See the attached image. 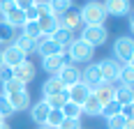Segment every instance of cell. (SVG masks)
<instances>
[{"instance_id":"28","label":"cell","mask_w":134,"mask_h":129,"mask_svg":"<svg viewBox=\"0 0 134 129\" xmlns=\"http://www.w3.org/2000/svg\"><path fill=\"white\" fill-rule=\"evenodd\" d=\"M49 7H51V14L58 19V16H63V14L72 7V0H51V2H49Z\"/></svg>"},{"instance_id":"44","label":"cell","mask_w":134,"mask_h":129,"mask_svg":"<svg viewBox=\"0 0 134 129\" xmlns=\"http://www.w3.org/2000/svg\"><path fill=\"white\" fill-rule=\"evenodd\" d=\"M37 129H51V127H46V125H42V127H37Z\"/></svg>"},{"instance_id":"9","label":"cell","mask_w":134,"mask_h":129,"mask_svg":"<svg viewBox=\"0 0 134 129\" xmlns=\"http://www.w3.org/2000/svg\"><path fill=\"white\" fill-rule=\"evenodd\" d=\"M0 55H2V64H5V67H9V69H12V67H16L19 62H23V60L28 58L26 53L19 51L14 44H7L5 49H0Z\"/></svg>"},{"instance_id":"37","label":"cell","mask_w":134,"mask_h":129,"mask_svg":"<svg viewBox=\"0 0 134 129\" xmlns=\"http://www.w3.org/2000/svg\"><path fill=\"white\" fill-rule=\"evenodd\" d=\"M120 115L127 120H134V104H122L120 106Z\"/></svg>"},{"instance_id":"24","label":"cell","mask_w":134,"mask_h":129,"mask_svg":"<svg viewBox=\"0 0 134 129\" xmlns=\"http://www.w3.org/2000/svg\"><path fill=\"white\" fill-rule=\"evenodd\" d=\"M37 26H40V30H42V35H44V37H51V32L58 28V21H55L53 14H44V16L37 19Z\"/></svg>"},{"instance_id":"34","label":"cell","mask_w":134,"mask_h":129,"mask_svg":"<svg viewBox=\"0 0 134 129\" xmlns=\"http://www.w3.org/2000/svg\"><path fill=\"white\" fill-rule=\"evenodd\" d=\"M12 39H14V30L0 21V44H12Z\"/></svg>"},{"instance_id":"33","label":"cell","mask_w":134,"mask_h":129,"mask_svg":"<svg viewBox=\"0 0 134 129\" xmlns=\"http://www.w3.org/2000/svg\"><path fill=\"white\" fill-rule=\"evenodd\" d=\"M127 122H130V120L118 113V115H113V118H107V129H125Z\"/></svg>"},{"instance_id":"29","label":"cell","mask_w":134,"mask_h":129,"mask_svg":"<svg viewBox=\"0 0 134 129\" xmlns=\"http://www.w3.org/2000/svg\"><path fill=\"white\" fill-rule=\"evenodd\" d=\"M65 120V115H63V111H58V108H51L49 111V115H46V127H51V129H58V125Z\"/></svg>"},{"instance_id":"43","label":"cell","mask_w":134,"mask_h":129,"mask_svg":"<svg viewBox=\"0 0 134 129\" xmlns=\"http://www.w3.org/2000/svg\"><path fill=\"white\" fill-rule=\"evenodd\" d=\"M0 129H12V127H9L7 122H2V125H0Z\"/></svg>"},{"instance_id":"7","label":"cell","mask_w":134,"mask_h":129,"mask_svg":"<svg viewBox=\"0 0 134 129\" xmlns=\"http://www.w3.org/2000/svg\"><path fill=\"white\" fill-rule=\"evenodd\" d=\"M81 83H83V85H88L90 90H95V88L102 83V74H99L97 62H88L83 69H81Z\"/></svg>"},{"instance_id":"25","label":"cell","mask_w":134,"mask_h":129,"mask_svg":"<svg viewBox=\"0 0 134 129\" xmlns=\"http://www.w3.org/2000/svg\"><path fill=\"white\" fill-rule=\"evenodd\" d=\"M28 85L26 83H21L19 78H14V76H9L7 81H2V97H7V95H12V92H19V90H26Z\"/></svg>"},{"instance_id":"32","label":"cell","mask_w":134,"mask_h":129,"mask_svg":"<svg viewBox=\"0 0 134 129\" xmlns=\"http://www.w3.org/2000/svg\"><path fill=\"white\" fill-rule=\"evenodd\" d=\"M120 113V104H116V102H109V104H104L102 106V111H99V115L97 118H113V115H118Z\"/></svg>"},{"instance_id":"3","label":"cell","mask_w":134,"mask_h":129,"mask_svg":"<svg viewBox=\"0 0 134 129\" xmlns=\"http://www.w3.org/2000/svg\"><path fill=\"white\" fill-rule=\"evenodd\" d=\"M81 39L88 42L93 49H97V46H104V44H107L109 30L104 26H83L81 28Z\"/></svg>"},{"instance_id":"14","label":"cell","mask_w":134,"mask_h":129,"mask_svg":"<svg viewBox=\"0 0 134 129\" xmlns=\"http://www.w3.org/2000/svg\"><path fill=\"white\" fill-rule=\"evenodd\" d=\"M65 53H58V55H49V58H42V69L49 74V76H55L63 67H65Z\"/></svg>"},{"instance_id":"11","label":"cell","mask_w":134,"mask_h":129,"mask_svg":"<svg viewBox=\"0 0 134 129\" xmlns=\"http://www.w3.org/2000/svg\"><path fill=\"white\" fill-rule=\"evenodd\" d=\"M35 53H40V58H49V55L65 53V49H63V46H58L51 37H44V35H42V37L37 39V49H35Z\"/></svg>"},{"instance_id":"4","label":"cell","mask_w":134,"mask_h":129,"mask_svg":"<svg viewBox=\"0 0 134 129\" xmlns=\"http://www.w3.org/2000/svg\"><path fill=\"white\" fill-rule=\"evenodd\" d=\"M113 58L118 62H132L134 58V42L130 35H122V37H116L113 42Z\"/></svg>"},{"instance_id":"40","label":"cell","mask_w":134,"mask_h":129,"mask_svg":"<svg viewBox=\"0 0 134 129\" xmlns=\"http://www.w3.org/2000/svg\"><path fill=\"white\" fill-rule=\"evenodd\" d=\"M9 76H12V69L2 64V67H0V81H7V78H9Z\"/></svg>"},{"instance_id":"38","label":"cell","mask_w":134,"mask_h":129,"mask_svg":"<svg viewBox=\"0 0 134 129\" xmlns=\"http://www.w3.org/2000/svg\"><path fill=\"white\" fill-rule=\"evenodd\" d=\"M23 14H26V21H37V19H40V12H37L35 5L28 7V9H23Z\"/></svg>"},{"instance_id":"5","label":"cell","mask_w":134,"mask_h":129,"mask_svg":"<svg viewBox=\"0 0 134 129\" xmlns=\"http://www.w3.org/2000/svg\"><path fill=\"white\" fill-rule=\"evenodd\" d=\"M97 67H99V74H102V81L104 83H116L118 81V74H120V67L122 62H118L116 58H104V60H99L97 62Z\"/></svg>"},{"instance_id":"13","label":"cell","mask_w":134,"mask_h":129,"mask_svg":"<svg viewBox=\"0 0 134 129\" xmlns=\"http://www.w3.org/2000/svg\"><path fill=\"white\" fill-rule=\"evenodd\" d=\"M90 88L88 85H83V83H74V85H69V88H65V97L67 102H74V104H83L86 99H88V95H90Z\"/></svg>"},{"instance_id":"27","label":"cell","mask_w":134,"mask_h":129,"mask_svg":"<svg viewBox=\"0 0 134 129\" xmlns=\"http://www.w3.org/2000/svg\"><path fill=\"white\" fill-rule=\"evenodd\" d=\"M63 111V115L65 118H72V120H81V104H74V102H65V106L60 108Z\"/></svg>"},{"instance_id":"12","label":"cell","mask_w":134,"mask_h":129,"mask_svg":"<svg viewBox=\"0 0 134 129\" xmlns=\"http://www.w3.org/2000/svg\"><path fill=\"white\" fill-rule=\"evenodd\" d=\"M55 21H58V26H60V28H67V30H72V32H74V30H79V28L83 26V23H81L79 9H74V7H69V9H67L63 16H58Z\"/></svg>"},{"instance_id":"6","label":"cell","mask_w":134,"mask_h":129,"mask_svg":"<svg viewBox=\"0 0 134 129\" xmlns=\"http://www.w3.org/2000/svg\"><path fill=\"white\" fill-rule=\"evenodd\" d=\"M12 76L28 85L30 81H35V76H37V67H35V62H30V60L26 58L23 62H19L16 67H12Z\"/></svg>"},{"instance_id":"19","label":"cell","mask_w":134,"mask_h":129,"mask_svg":"<svg viewBox=\"0 0 134 129\" xmlns=\"http://www.w3.org/2000/svg\"><path fill=\"white\" fill-rule=\"evenodd\" d=\"M113 90H116V85H111V83H104V81H102V83L93 90V95L97 97V102L104 106V104L113 102Z\"/></svg>"},{"instance_id":"30","label":"cell","mask_w":134,"mask_h":129,"mask_svg":"<svg viewBox=\"0 0 134 129\" xmlns=\"http://www.w3.org/2000/svg\"><path fill=\"white\" fill-rule=\"evenodd\" d=\"M21 32H23L26 37H30V39H40L42 37V30H40V26H37V21H26V26L21 28Z\"/></svg>"},{"instance_id":"18","label":"cell","mask_w":134,"mask_h":129,"mask_svg":"<svg viewBox=\"0 0 134 129\" xmlns=\"http://www.w3.org/2000/svg\"><path fill=\"white\" fill-rule=\"evenodd\" d=\"M12 44L16 46V49H19V51H23L26 55H30V53H35V49H37V39H30V37H26L23 32L14 35Z\"/></svg>"},{"instance_id":"41","label":"cell","mask_w":134,"mask_h":129,"mask_svg":"<svg viewBox=\"0 0 134 129\" xmlns=\"http://www.w3.org/2000/svg\"><path fill=\"white\" fill-rule=\"evenodd\" d=\"M14 5L19 9H28V7H32V0H14Z\"/></svg>"},{"instance_id":"45","label":"cell","mask_w":134,"mask_h":129,"mask_svg":"<svg viewBox=\"0 0 134 129\" xmlns=\"http://www.w3.org/2000/svg\"><path fill=\"white\" fill-rule=\"evenodd\" d=\"M0 67H2V55H0Z\"/></svg>"},{"instance_id":"26","label":"cell","mask_w":134,"mask_h":129,"mask_svg":"<svg viewBox=\"0 0 134 129\" xmlns=\"http://www.w3.org/2000/svg\"><path fill=\"white\" fill-rule=\"evenodd\" d=\"M132 78H134V64L132 62H122L120 67V74H118V85H132Z\"/></svg>"},{"instance_id":"39","label":"cell","mask_w":134,"mask_h":129,"mask_svg":"<svg viewBox=\"0 0 134 129\" xmlns=\"http://www.w3.org/2000/svg\"><path fill=\"white\" fill-rule=\"evenodd\" d=\"M14 7H16V5H14V0H0V16H2V14H7V12H12Z\"/></svg>"},{"instance_id":"46","label":"cell","mask_w":134,"mask_h":129,"mask_svg":"<svg viewBox=\"0 0 134 129\" xmlns=\"http://www.w3.org/2000/svg\"><path fill=\"white\" fill-rule=\"evenodd\" d=\"M2 122H5V120H2V118H0V125H2Z\"/></svg>"},{"instance_id":"16","label":"cell","mask_w":134,"mask_h":129,"mask_svg":"<svg viewBox=\"0 0 134 129\" xmlns=\"http://www.w3.org/2000/svg\"><path fill=\"white\" fill-rule=\"evenodd\" d=\"M5 26H9L12 30H21V28L26 26V14H23V9H19V7H14L12 12L2 14V19H0Z\"/></svg>"},{"instance_id":"15","label":"cell","mask_w":134,"mask_h":129,"mask_svg":"<svg viewBox=\"0 0 134 129\" xmlns=\"http://www.w3.org/2000/svg\"><path fill=\"white\" fill-rule=\"evenodd\" d=\"M102 5H104L107 14H111V16H127V14L132 12L130 0H104Z\"/></svg>"},{"instance_id":"42","label":"cell","mask_w":134,"mask_h":129,"mask_svg":"<svg viewBox=\"0 0 134 129\" xmlns=\"http://www.w3.org/2000/svg\"><path fill=\"white\" fill-rule=\"evenodd\" d=\"M125 129H134V120H130V122H127V127Z\"/></svg>"},{"instance_id":"17","label":"cell","mask_w":134,"mask_h":129,"mask_svg":"<svg viewBox=\"0 0 134 129\" xmlns=\"http://www.w3.org/2000/svg\"><path fill=\"white\" fill-rule=\"evenodd\" d=\"M49 104L44 102V99H40V102L30 104V118H32V122L37 125V127H42L44 122H46V115H49Z\"/></svg>"},{"instance_id":"10","label":"cell","mask_w":134,"mask_h":129,"mask_svg":"<svg viewBox=\"0 0 134 129\" xmlns=\"http://www.w3.org/2000/svg\"><path fill=\"white\" fill-rule=\"evenodd\" d=\"M7 102H9V106L14 108V113H21V111H26V108H30V92H28V88L26 90H19V92H12V95H7L5 97Z\"/></svg>"},{"instance_id":"23","label":"cell","mask_w":134,"mask_h":129,"mask_svg":"<svg viewBox=\"0 0 134 129\" xmlns=\"http://www.w3.org/2000/svg\"><path fill=\"white\" fill-rule=\"evenodd\" d=\"M51 39H53L58 46L67 49V46H69V42L74 39V32H72V30H67V28H60V26H58L53 32H51Z\"/></svg>"},{"instance_id":"21","label":"cell","mask_w":134,"mask_h":129,"mask_svg":"<svg viewBox=\"0 0 134 129\" xmlns=\"http://www.w3.org/2000/svg\"><path fill=\"white\" fill-rule=\"evenodd\" d=\"M99 111H102V104L97 102V97L90 92L88 99L81 104V113H83V115H90V118H97V115H99Z\"/></svg>"},{"instance_id":"2","label":"cell","mask_w":134,"mask_h":129,"mask_svg":"<svg viewBox=\"0 0 134 129\" xmlns=\"http://www.w3.org/2000/svg\"><path fill=\"white\" fill-rule=\"evenodd\" d=\"M65 53L69 55V60H72V64L76 62H93L95 58V49L88 44V42H83L81 37H74L72 42H69V46L65 49Z\"/></svg>"},{"instance_id":"36","label":"cell","mask_w":134,"mask_h":129,"mask_svg":"<svg viewBox=\"0 0 134 129\" xmlns=\"http://www.w3.org/2000/svg\"><path fill=\"white\" fill-rule=\"evenodd\" d=\"M58 129H81V120H72V118H65V120L58 125Z\"/></svg>"},{"instance_id":"35","label":"cell","mask_w":134,"mask_h":129,"mask_svg":"<svg viewBox=\"0 0 134 129\" xmlns=\"http://www.w3.org/2000/svg\"><path fill=\"white\" fill-rule=\"evenodd\" d=\"M12 115H14V108L9 106V102H7V99L0 95V118L7 122V118H12Z\"/></svg>"},{"instance_id":"20","label":"cell","mask_w":134,"mask_h":129,"mask_svg":"<svg viewBox=\"0 0 134 129\" xmlns=\"http://www.w3.org/2000/svg\"><path fill=\"white\" fill-rule=\"evenodd\" d=\"M113 102L116 104H134V92H132V85H116L113 90Z\"/></svg>"},{"instance_id":"22","label":"cell","mask_w":134,"mask_h":129,"mask_svg":"<svg viewBox=\"0 0 134 129\" xmlns=\"http://www.w3.org/2000/svg\"><path fill=\"white\" fill-rule=\"evenodd\" d=\"M58 92H65V85L58 81V76H49L42 85V97H51V95H58Z\"/></svg>"},{"instance_id":"8","label":"cell","mask_w":134,"mask_h":129,"mask_svg":"<svg viewBox=\"0 0 134 129\" xmlns=\"http://www.w3.org/2000/svg\"><path fill=\"white\" fill-rule=\"evenodd\" d=\"M55 76H58V81H60L65 88H69V85H74V83H79V81H81V69H79V64L65 62V67H63Z\"/></svg>"},{"instance_id":"1","label":"cell","mask_w":134,"mask_h":129,"mask_svg":"<svg viewBox=\"0 0 134 129\" xmlns=\"http://www.w3.org/2000/svg\"><path fill=\"white\" fill-rule=\"evenodd\" d=\"M79 14H81V23L83 26H104V21L109 16L99 0H88L79 9Z\"/></svg>"},{"instance_id":"31","label":"cell","mask_w":134,"mask_h":129,"mask_svg":"<svg viewBox=\"0 0 134 129\" xmlns=\"http://www.w3.org/2000/svg\"><path fill=\"white\" fill-rule=\"evenodd\" d=\"M44 102L49 104V108H63L67 102V97H65V92H58V95H51V97H44Z\"/></svg>"}]
</instances>
